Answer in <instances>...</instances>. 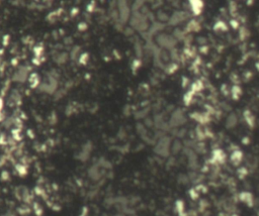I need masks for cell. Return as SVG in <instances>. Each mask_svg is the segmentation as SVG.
<instances>
[{
    "label": "cell",
    "mask_w": 259,
    "mask_h": 216,
    "mask_svg": "<svg viewBox=\"0 0 259 216\" xmlns=\"http://www.w3.org/2000/svg\"><path fill=\"white\" fill-rule=\"evenodd\" d=\"M238 115H237L235 112H231L228 116L226 118V121H225V126L227 129H233L237 126L238 124Z\"/></svg>",
    "instance_id": "9"
},
{
    "label": "cell",
    "mask_w": 259,
    "mask_h": 216,
    "mask_svg": "<svg viewBox=\"0 0 259 216\" xmlns=\"http://www.w3.org/2000/svg\"><path fill=\"white\" fill-rule=\"evenodd\" d=\"M16 170L18 172V174H20V175H26L27 174V168L24 167V165H17Z\"/></svg>",
    "instance_id": "13"
},
{
    "label": "cell",
    "mask_w": 259,
    "mask_h": 216,
    "mask_svg": "<svg viewBox=\"0 0 259 216\" xmlns=\"http://www.w3.org/2000/svg\"><path fill=\"white\" fill-rule=\"evenodd\" d=\"M189 3H190L192 11L195 14H198L203 9V1L201 0H189Z\"/></svg>",
    "instance_id": "11"
},
{
    "label": "cell",
    "mask_w": 259,
    "mask_h": 216,
    "mask_svg": "<svg viewBox=\"0 0 259 216\" xmlns=\"http://www.w3.org/2000/svg\"><path fill=\"white\" fill-rule=\"evenodd\" d=\"M187 13L184 11H177L169 18V23L171 26H177V24L183 22L187 19Z\"/></svg>",
    "instance_id": "8"
},
{
    "label": "cell",
    "mask_w": 259,
    "mask_h": 216,
    "mask_svg": "<svg viewBox=\"0 0 259 216\" xmlns=\"http://www.w3.org/2000/svg\"><path fill=\"white\" fill-rule=\"evenodd\" d=\"M184 149V154L186 156V159H187V164L188 167L190 170L194 171L197 169L198 166V159H197V155L193 149H189V148H183Z\"/></svg>",
    "instance_id": "5"
},
{
    "label": "cell",
    "mask_w": 259,
    "mask_h": 216,
    "mask_svg": "<svg viewBox=\"0 0 259 216\" xmlns=\"http://www.w3.org/2000/svg\"><path fill=\"white\" fill-rule=\"evenodd\" d=\"M131 23L133 27L139 31H144L149 27V23H148V19L142 12H136V13L132 16Z\"/></svg>",
    "instance_id": "4"
},
{
    "label": "cell",
    "mask_w": 259,
    "mask_h": 216,
    "mask_svg": "<svg viewBox=\"0 0 259 216\" xmlns=\"http://www.w3.org/2000/svg\"><path fill=\"white\" fill-rule=\"evenodd\" d=\"M2 106H3V103H2V100L0 99V112L2 110Z\"/></svg>",
    "instance_id": "14"
},
{
    "label": "cell",
    "mask_w": 259,
    "mask_h": 216,
    "mask_svg": "<svg viewBox=\"0 0 259 216\" xmlns=\"http://www.w3.org/2000/svg\"><path fill=\"white\" fill-rule=\"evenodd\" d=\"M258 214H259V212H258Z\"/></svg>",
    "instance_id": "15"
},
{
    "label": "cell",
    "mask_w": 259,
    "mask_h": 216,
    "mask_svg": "<svg viewBox=\"0 0 259 216\" xmlns=\"http://www.w3.org/2000/svg\"><path fill=\"white\" fill-rule=\"evenodd\" d=\"M119 11L122 22L127 21L129 19L130 15H131V10H130L127 0H119Z\"/></svg>",
    "instance_id": "7"
},
{
    "label": "cell",
    "mask_w": 259,
    "mask_h": 216,
    "mask_svg": "<svg viewBox=\"0 0 259 216\" xmlns=\"http://www.w3.org/2000/svg\"><path fill=\"white\" fill-rule=\"evenodd\" d=\"M156 40H157V43L161 46V48H163L164 50H167V51H173L174 46H176V43H177V39H176L174 36H170V34H166V33L158 34L156 37Z\"/></svg>",
    "instance_id": "3"
},
{
    "label": "cell",
    "mask_w": 259,
    "mask_h": 216,
    "mask_svg": "<svg viewBox=\"0 0 259 216\" xmlns=\"http://www.w3.org/2000/svg\"><path fill=\"white\" fill-rule=\"evenodd\" d=\"M92 149H93V146L91 142H87L86 143H84L82 146V149L81 151L79 152V154L77 156L78 159H80L81 162H86L88 159L90 158L91 156V153H92Z\"/></svg>",
    "instance_id": "6"
},
{
    "label": "cell",
    "mask_w": 259,
    "mask_h": 216,
    "mask_svg": "<svg viewBox=\"0 0 259 216\" xmlns=\"http://www.w3.org/2000/svg\"><path fill=\"white\" fill-rule=\"evenodd\" d=\"M171 142L172 139L169 135H161L154 143V153L160 158H168L171 155Z\"/></svg>",
    "instance_id": "1"
},
{
    "label": "cell",
    "mask_w": 259,
    "mask_h": 216,
    "mask_svg": "<svg viewBox=\"0 0 259 216\" xmlns=\"http://www.w3.org/2000/svg\"><path fill=\"white\" fill-rule=\"evenodd\" d=\"M186 121H187V118H186V115L184 113V111L180 108H177L175 110L172 111V113L170 114L169 119H168V125L170 128H179L183 126Z\"/></svg>",
    "instance_id": "2"
},
{
    "label": "cell",
    "mask_w": 259,
    "mask_h": 216,
    "mask_svg": "<svg viewBox=\"0 0 259 216\" xmlns=\"http://www.w3.org/2000/svg\"><path fill=\"white\" fill-rule=\"evenodd\" d=\"M137 131L138 133L140 134L141 137L143 139L146 140L148 137H149V133H148V129L147 127L145 126V124H142V123H138L137 124Z\"/></svg>",
    "instance_id": "12"
},
{
    "label": "cell",
    "mask_w": 259,
    "mask_h": 216,
    "mask_svg": "<svg viewBox=\"0 0 259 216\" xmlns=\"http://www.w3.org/2000/svg\"><path fill=\"white\" fill-rule=\"evenodd\" d=\"M171 155L173 156H177L178 154L183 151V145H182V142L180 140V139H177L176 137L175 139L172 140L171 142Z\"/></svg>",
    "instance_id": "10"
}]
</instances>
